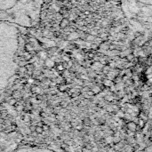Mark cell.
<instances>
[{
	"mask_svg": "<svg viewBox=\"0 0 152 152\" xmlns=\"http://www.w3.org/2000/svg\"><path fill=\"white\" fill-rule=\"evenodd\" d=\"M125 14L140 25H152V0H122Z\"/></svg>",
	"mask_w": 152,
	"mask_h": 152,
	"instance_id": "obj_1",
	"label": "cell"
}]
</instances>
